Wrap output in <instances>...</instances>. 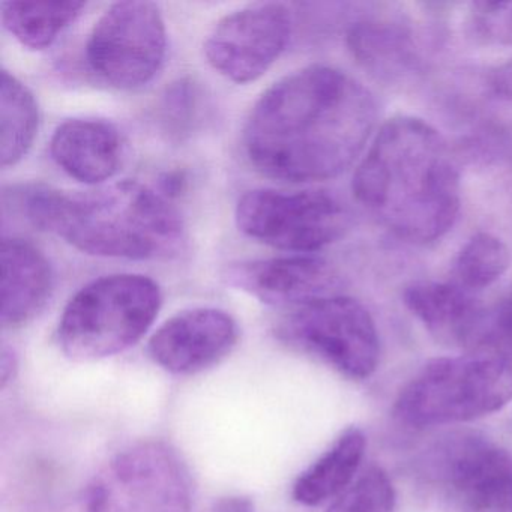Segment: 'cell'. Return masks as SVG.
I'll return each mask as SVG.
<instances>
[{"label":"cell","instance_id":"28","mask_svg":"<svg viewBox=\"0 0 512 512\" xmlns=\"http://www.w3.org/2000/svg\"><path fill=\"white\" fill-rule=\"evenodd\" d=\"M17 371V358L13 350L4 347L2 359H0V382L2 388H7L8 382L14 380Z\"/></svg>","mask_w":512,"mask_h":512},{"label":"cell","instance_id":"18","mask_svg":"<svg viewBox=\"0 0 512 512\" xmlns=\"http://www.w3.org/2000/svg\"><path fill=\"white\" fill-rule=\"evenodd\" d=\"M367 439L358 427H350L340 434L334 445L317 458L296 479L292 488L295 502L304 506H319L352 485L361 466Z\"/></svg>","mask_w":512,"mask_h":512},{"label":"cell","instance_id":"5","mask_svg":"<svg viewBox=\"0 0 512 512\" xmlns=\"http://www.w3.org/2000/svg\"><path fill=\"white\" fill-rule=\"evenodd\" d=\"M163 296L152 278L116 274L86 284L59 322V344L73 361H100L142 340L157 319Z\"/></svg>","mask_w":512,"mask_h":512},{"label":"cell","instance_id":"9","mask_svg":"<svg viewBox=\"0 0 512 512\" xmlns=\"http://www.w3.org/2000/svg\"><path fill=\"white\" fill-rule=\"evenodd\" d=\"M278 337L349 379H368L379 365L376 323L370 311L349 296H329L293 308L278 325Z\"/></svg>","mask_w":512,"mask_h":512},{"label":"cell","instance_id":"20","mask_svg":"<svg viewBox=\"0 0 512 512\" xmlns=\"http://www.w3.org/2000/svg\"><path fill=\"white\" fill-rule=\"evenodd\" d=\"M85 8L83 2H5L2 22L22 46L46 50Z\"/></svg>","mask_w":512,"mask_h":512},{"label":"cell","instance_id":"13","mask_svg":"<svg viewBox=\"0 0 512 512\" xmlns=\"http://www.w3.org/2000/svg\"><path fill=\"white\" fill-rule=\"evenodd\" d=\"M239 328L218 308H193L170 317L148 344L149 356L173 374H196L223 361L238 343Z\"/></svg>","mask_w":512,"mask_h":512},{"label":"cell","instance_id":"11","mask_svg":"<svg viewBox=\"0 0 512 512\" xmlns=\"http://www.w3.org/2000/svg\"><path fill=\"white\" fill-rule=\"evenodd\" d=\"M292 28V11L287 5H248L215 25L205 41L206 59L230 82H256L286 50Z\"/></svg>","mask_w":512,"mask_h":512},{"label":"cell","instance_id":"2","mask_svg":"<svg viewBox=\"0 0 512 512\" xmlns=\"http://www.w3.org/2000/svg\"><path fill=\"white\" fill-rule=\"evenodd\" d=\"M352 188L380 226L413 245L443 238L460 211L451 148L436 128L413 116H395L380 127Z\"/></svg>","mask_w":512,"mask_h":512},{"label":"cell","instance_id":"7","mask_svg":"<svg viewBox=\"0 0 512 512\" xmlns=\"http://www.w3.org/2000/svg\"><path fill=\"white\" fill-rule=\"evenodd\" d=\"M422 475L451 512H512V455L487 437L454 433L422 458Z\"/></svg>","mask_w":512,"mask_h":512},{"label":"cell","instance_id":"10","mask_svg":"<svg viewBox=\"0 0 512 512\" xmlns=\"http://www.w3.org/2000/svg\"><path fill=\"white\" fill-rule=\"evenodd\" d=\"M166 22L152 2H118L95 23L86 64L106 85L130 91L148 85L163 67Z\"/></svg>","mask_w":512,"mask_h":512},{"label":"cell","instance_id":"4","mask_svg":"<svg viewBox=\"0 0 512 512\" xmlns=\"http://www.w3.org/2000/svg\"><path fill=\"white\" fill-rule=\"evenodd\" d=\"M511 400V347L481 344L428 362L398 395L394 415L412 428L436 427L482 418Z\"/></svg>","mask_w":512,"mask_h":512},{"label":"cell","instance_id":"1","mask_svg":"<svg viewBox=\"0 0 512 512\" xmlns=\"http://www.w3.org/2000/svg\"><path fill=\"white\" fill-rule=\"evenodd\" d=\"M376 124L370 89L338 68L311 65L263 92L242 142L248 161L268 178L328 181L358 160Z\"/></svg>","mask_w":512,"mask_h":512},{"label":"cell","instance_id":"25","mask_svg":"<svg viewBox=\"0 0 512 512\" xmlns=\"http://www.w3.org/2000/svg\"><path fill=\"white\" fill-rule=\"evenodd\" d=\"M481 344H500L512 349V290L488 310L487 328L478 346Z\"/></svg>","mask_w":512,"mask_h":512},{"label":"cell","instance_id":"19","mask_svg":"<svg viewBox=\"0 0 512 512\" xmlns=\"http://www.w3.org/2000/svg\"><path fill=\"white\" fill-rule=\"evenodd\" d=\"M38 104L25 83L2 70L0 82V160L2 167L16 166L28 155L37 136Z\"/></svg>","mask_w":512,"mask_h":512},{"label":"cell","instance_id":"22","mask_svg":"<svg viewBox=\"0 0 512 512\" xmlns=\"http://www.w3.org/2000/svg\"><path fill=\"white\" fill-rule=\"evenodd\" d=\"M395 490L388 473L377 466L365 470L326 512H392Z\"/></svg>","mask_w":512,"mask_h":512},{"label":"cell","instance_id":"15","mask_svg":"<svg viewBox=\"0 0 512 512\" xmlns=\"http://www.w3.org/2000/svg\"><path fill=\"white\" fill-rule=\"evenodd\" d=\"M0 260V320L5 329L22 328L41 313L52 295V265L43 251L19 238H4Z\"/></svg>","mask_w":512,"mask_h":512},{"label":"cell","instance_id":"8","mask_svg":"<svg viewBox=\"0 0 512 512\" xmlns=\"http://www.w3.org/2000/svg\"><path fill=\"white\" fill-rule=\"evenodd\" d=\"M236 224L248 238L278 250L310 254L343 238L350 215L326 191H248L236 206Z\"/></svg>","mask_w":512,"mask_h":512},{"label":"cell","instance_id":"14","mask_svg":"<svg viewBox=\"0 0 512 512\" xmlns=\"http://www.w3.org/2000/svg\"><path fill=\"white\" fill-rule=\"evenodd\" d=\"M403 302L439 343L470 350L484 337L488 310L458 284L418 281L404 289Z\"/></svg>","mask_w":512,"mask_h":512},{"label":"cell","instance_id":"24","mask_svg":"<svg viewBox=\"0 0 512 512\" xmlns=\"http://www.w3.org/2000/svg\"><path fill=\"white\" fill-rule=\"evenodd\" d=\"M467 26L476 40L490 46L512 47V2L470 5Z\"/></svg>","mask_w":512,"mask_h":512},{"label":"cell","instance_id":"17","mask_svg":"<svg viewBox=\"0 0 512 512\" xmlns=\"http://www.w3.org/2000/svg\"><path fill=\"white\" fill-rule=\"evenodd\" d=\"M347 46L365 71L388 83L403 82L419 67L412 37L395 23H356L347 34Z\"/></svg>","mask_w":512,"mask_h":512},{"label":"cell","instance_id":"26","mask_svg":"<svg viewBox=\"0 0 512 512\" xmlns=\"http://www.w3.org/2000/svg\"><path fill=\"white\" fill-rule=\"evenodd\" d=\"M490 91L500 100L512 101V59L497 67L488 80Z\"/></svg>","mask_w":512,"mask_h":512},{"label":"cell","instance_id":"21","mask_svg":"<svg viewBox=\"0 0 512 512\" xmlns=\"http://www.w3.org/2000/svg\"><path fill=\"white\" fill-rule=\"evenodd\" d=\"M511 265V254L502 239L491 233H476L455 259L454 283L469 292L493 286Z\"/></svg>","mask_w":512,"mask_h":512},{"label":"cell","instance_id":"27","mask_svg":"<svg viewBox=\"0 0 512 512\" xmlns=\"http://www.w3.org/2000/svg\"><path fill=\"white\" fill-rule=\"evenodd\" d=\"M185 187H187V178L184 172L164 173L158 181V193L167 200L181 196Z\"/></svg>","mask_w":512,"mask_h":512},{"label":"cell","instance_id":"6","mask_svg":"<svg viewBox=\"0 0 512 512\" xmlns=\"http://www.w3.org/2000/svg\"><path fill=\"white\" fill-rule=\"evenodd\" d=\"M85 506L86 512H191L190 470L169 443H134L92 478Z\"/></svg>","mask_w":512,"mask_h":512},{"label":"cell","instance_id":"3","mask_svg":"<svg viewBox=\"0 0 512 512\" xmlns=\"http://www.w3.org/2000/svg\"><path fill=\"white\" fill-rule=\"evenodd\" d=\"M11 202L35 229L53 233L91 256L167 259L184 247L179 212L140 182H115L77 193L25 185L14 188Z\"/></svg>","mask_w":512,"mask_h":512},{"label":"cell","instance_id":"16","mask_svg":"<svg viewBox=\"0 0 512 512\" xmlns=\"http://www.w3.org/2000/svg\"><path fill=\"white\" fill-rule=\"evenodd\" d=\"M53 160L67 175L88 185L103 184L118 173L122 140L112 124L100 119H70L56 128L50 142Z\"/></svg>","mask_w":512,"mask_h":512},{"label":"cell","instance_id":"23","mask_svg":"<svg viewBox=\"0 0 512 512\" xmlns=\"http://www.w3.org/2000/svg\"><path fill=\"white\" fill-rule=\"evenodd\" d=\"M202 92L191 79H179L167 86L158 106V118L164 133L173 139H182L193 133L199 122Z\"/></svg>","mask_w":512,"mask_h":512},{"label":"cell","instance_id":"12","mask_svg":"<svg viewBox=\"0 0 512 512\" xmlns=\"http://www.w3.org/2000/svg\"><path fill=\"white\" fill-rule=\"evenodd\" d=\"M227 283L272 307L298 308L338 295L340 278L328 260L311 254L233 263Z\"/></svg>","mask_w":512,"mask_h":512}]
</instances>
